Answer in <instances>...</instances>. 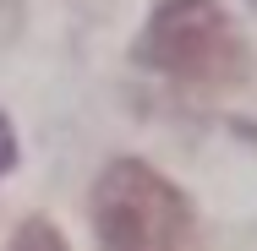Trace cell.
<instances>
[{"label":"cell","instance_id":"6da1fadb","mask_svg":"<svg viewBox=\"0 0 257 251\" xmlns=\"http://www.w3.org/2000/svg\"><path fill=\"white\" fill-rule=\"evenodd\" d=\"M93 229L99 251H186L192 207L164 175L120 158L93 186Z\"/></svg>","mask_w":257,"mask_h":251},{"label":"cell","instance_id":"7a4b0ae2","mask_svg":"<svg viewBox=\"0 0 257 251\" xmlns=\"http://www.w3.org/2000/svg\"><path fill=\"white\" fill-rule=\"evenodd\" d=\"M137 55L164 77L203 82V88H224L246 71V44L219 0H164Z\"/></svg>","mask_w":257,"mask_h":251},{"label":"cell","instance_id":"3957f363","mask_svg":"<svg viewBox=\"0 0 257 251\" xmlns=\"http://www.w3.org/2000/svg\"><path fill=\"white\" fill-rule=\"evenodd\" d=\"M11 251H66V240H60V229H55L50 218H28V224L17 229Z\"/></svg>","mask_w":257,"mask_h":251},{"label":"cell","instance_id":"277c9868","mask_svg":"<svg viewBox=\"0 0 257 251\" xmlns=\"http://www.w3.org/2000/svg\"><path fill=\"white\" fill-rule=\"evenodd\" d=\"M17 164V137H11V126H6V115H0V175Z\"/></svg>","mask_w":257,"mask_h":251}]
</instances>
